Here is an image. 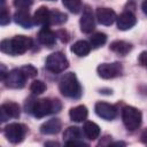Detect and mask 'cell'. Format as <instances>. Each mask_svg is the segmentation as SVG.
I'll list each match as a JSON object with an SVG mask.
<instances>
[{
    "instance_id": "23",
    "label": "cell",
    "mask_w": 147,
    "mask_h": 147,
    "mask_svg": "<svg viewBox=\"0 0 147 147\" xmlns=\"http://www.w3.org/2000/svg\"><path fill=\"white\" fill-rule=\"evenodd\" d=\"M107 41V34L103 32H95L90 37V45L93 48L101 47Z\"/></svg>"
},
{
    "instance_id": "29",
    "label": "cell",
    "mask_w": 147,
    "mask_h": 147,
    "mask_svg": "<svg viewBox=\"0 0 147 147\" xmlns=\"http://www.w3.org/2000/svg\"><path fill=\"white\" fill-rule=\"evenodd\" d=\"M10 22V15L7 11V9L5 7H2L1 9V15H0V24L1 25H6Z\"/></svg>"
},
{
    "instance_id": "16",
    "label": "cell",
    "mask_w": 147,
    "mask_h": 147,
    "mask_svg": "<svg viewBox=\"0 0 147 147\" xmlns=\"http://www.w3.org/2000/svg\"><path fill=\"white\" fill-rule=\"evenodd\" d=\"M14 21L25 29H30L33 24V18H31L28 9H18L14 14Z\"/></svg>"
},
{
    "instance_id": "19",
    "label": "cell",
    "mask_w": 147,
    "mask_h": 147,
    "mask_svg": "<svg viewBox=\"0 0 147 147\" xmlns=\"http://www.w3.org/2000/svg\"><path fill=\"white\" fill-rule=\"evenodd\" d=\"M87 115H88L87 108L83 105L76 106V107L71 108L70 111H69L70 119L74 121V122H84L87 118Z\"/></svg>"
},
{
    "instance_id": "15",
    "label": "cell",
    "mask_w": 147,
    "mask_h": 147,
    "mask_svg": "<svg viewBox=\"0 0 147 147\" xmlns=\"http://www.w3.org/2000/svg\"><path fill=\"white\" fill-rule=\"evenodd\" d=\"M38 41L44 45V46H47V47H52L54 44H55V40H56V34L47 26H42L40 29V31L38 32Z\"/></svg>"
},
{
    "instance_id": "5",
    "label": "cell",
    "mask_w": 147,
    "mask_h": 147,
    "mask_svg": "<svg viewBox=\"0 0 147 147\" xmlns=\"http://www.w3.org/2000/svg\"><path fill=\"white\" fill-rule=\"evenodd\" d=\"M69 65L68 59L61 52L52 53L46 59V69L53 74H60L64 71Z\"/></svg>"
},
{
    "instance_id": "26",
    "label": "cell",
    "mask_w": 147,
    "mask_h": 147,
    "mask_svg": "<svg viewBox=\"0 0 147 147\" xmlns=\"http://www.w3.org/2000/svg\"><path fill=\"white\" fill-rule=\"evenodd\" d=\"M30 91L33 94H41L46 91V84L42 80H33L30 85Z\"/></svg>"
},
{
    "instance_id": "17",
    "label": "cell",
    "mask_w": 147,
    "mask_h": 147,
    "mask_svg": "<svg viewBox=\"0 0 147 147\" xmlns=\"http://www.w3.org/2000/svg\"><path fill=\"white\" fill-rule=\"evenodd\" d=\"M62 123L59 118H52L41 124L40 126V132L42 134H56L61 131Z\"/></svg>"
},
{
    "instance_id": "14",
    "label": "cell",
    "mask_w": 147,
    "mask_h": 147,
    "mask_svg": "<svg viewBox=\"0 0 147 147\" xmlns=\"http://www.w3.org/2000/svg\"><path fill=\"white\" fill-rule=\"evenodd\" d=\"M95 15H96V18H98L99 23H101L102 25H111L117 18V16H116V14L113 9L105 8V7L98 8Z\"/></svg>"
},
{
    "instance_id": "11",
    "label": "cell",
    "mask_w": 147,
    "mask_h": 147,
    "mask_svg": "<svg viewBox=\"0 0 147 147\" xmlns=\"http://www.w3.org/2000/svg\"><path fill=\"white\" fill-rule=\"evenodd\" d=\"M79 25H80V30L84 33H91L95 28L93 13L88 6H85V8L83 9V15L80 17Z\"/></svg>"
},
{
    "instance_id": "24",
    "label": "cell",
    "mask_w": 147,
    "mask_h": 147,
    "mask_svg": "<svg viewBox=\"0 0 147 147\" xmlns=\"http://www.w3.org/2000/svg\"><path fill=\"white\" fill-rule=\"evenodd\" d=\"M63 6L71 13L78 14L82 10V0H62Z\"/></svg>"
},
{
    "instance_id": "10",
    "label": "cell",
    "mask_w": 147,
    "mask_h": 147,
    "mask_svg": "<svg viewBox=\"0 0 147 147\" xmlns=\"http://www.w3.org/2000/svg\"><path fill=\"white\" fill-rule=\"evenodd\" d=\"M94 110L99 117H101L106 121H113L117 116L116 107L110 103H107V102H101V101L96 102L94 106Z\"/></svg>"
},
{
    "instance_id": "6",
    "label": "cell",
    "mask_w": 147,
    "mask_h": 147,
    "mask_svg": "<svg viewBox=\"0 0 147 147\" xmlns=\"http://www.w3.org/2000/svg\"><path fill=\"white\" fill-rule=\"evenodd\" d=\"M28 129L24 124L21 123H10L3 129V134L7 140L11 144H20L25 138Z\"/></svg>"
},
{
    "instance_id": "20",
    "label": "cell",
    "mask_w": 147,
    "mask_h": 147,
    "mask_svg": "<svg viewBox=\"0 0 147 147\" xmlns=\"http://www.w3.org/2000/svg\"><path fill=\"white\" fill-rule=\"evenodd\" d=\"M109 48H110L113 52H115L116 54L124 56V55H126L129 52H131L132 46H131L130 42H126V41H124V40H115V41H113V42L110 44Z\"/></svg>"
},
{
    "instance_id": "4",
    "label": "cell",
    "mask_w": 147,
    "mask_h": 147,
    "mask_svg": "<svg viewBox=\"0 0 147 147\" xmlns=\"http://www.w3.org/2000/svg\"><path fill=\"white\" fill-rule=\"evenodd\" d=\"M122 119H123L125 127L129 131H134L140 126L142 116H141L140 110H138L137 108L126 106L122 110Z\"/></svg>"
},
{
    "instance_id": "1",
    "label": "cell",
    "mask_w": 147,
    "mask_h": 147,
    "mask_svg": "<svg viewBox=\"0 0 147 147\" xmlns=\"http://www.w3.org/2000/svg\"><path fill=\"white\" fill-rule=\"evenodd\" d=\"M62 108V103L59 99H29L25 102V111L33 114L34 117L41 118L49 114L59 113Z\"/></svg>"
},
{
    "instance_id": "31",
    "label": "cell",
    "mask_w": 147,
    "mask_h": 147,
    "mask_svg": "<svg viewBox=\"0 0 147 147\" xmlns=\"http://www.w3.org/2000/svg\"><path fill=\"white\" fill-rule=\"evenodd\" d=\"M56 36H59V37H60V39H61V40H62L63 42H67V41L69 40V37H68V33H67L65 31L63 32V31L61 30V31H59V32H57V34H56Z\"/></svg>"
},
{
    "instance_id": "34",
    "label": "cell",
    "mask_w": 147,
    "mask_h": 147,
    "mask_svg": "<svg viewBox=\"0 0 147 147\" xmlns=\"http://www.w3.org/2000/svg\"><path fill=\"white\" fill-rule=\"evenodd\" d=\"M49 1H54V0H49Z\"/></svg>"
},
{
    "instance_id": "8",
    "label": "cell",
    "mask_w": 147,
    "mask_h": 147,
    "mask_svg": "<svg viewBox=\"0 0 147 147\" xmlns=\"http://www.w3.org/2000/svg\"><path fill=\"white\" fill-rule=\"evenodd\" d=\"M26 76L21 69H14L11 71H8L6 78H5V84L7 87L10 88H22L25 85L26 82Z\"/></svg>"
},
{
    "instance_id": "12",
    "label": "cell",
    "mask_w": 147,
    "mask_h": 147,
    "mask_svg": "<svg viewBox=\"0 0 147 147\" xmlns=\"http://www.w3.org/2000/svg\"><path fill=\"white\" fill-rule=\"evenodd\" d=\"M1 122H6L9 118H18L21 114L20 106L15 102H6L1 106Z\"/></svg>"
},
{
    "instance_id": "28",
    "label": "cell",
    "mask_w": 147,
    "mask_h": 147,
    "mask_svg": "<svg viewBox=\"0 0 147 147\" xmlns=\"http://www.w3.org/2000/svg\"><path fill=\"white\" fill-rule=\"evenodd\" d=\"M13 3L18 9H28L32 5V0H13Z\"/></svg>"
},
{
    "instance_id": "13",
    "label": "cell",
    "mask_w": 147,
    "mask_h": 147,
    "mask_svg": "<svg viewBox=\"0 0 147 147\" xmlns=\"http://www.w3.org/2000/svg\"><path fill=\"white\" fill-rule=\"evenodd\" d=\"M116 22H117V28L122 31H125V30H130L131 28H133L136 25L137 18L133 13L124 11L119 16H117Z\"/></svg>"
},
{
    "instance_id": "21",
    "label": "cell",
    "mask_w": 147,
    "mask_h": 147,
    "mask_svg": "<svg viewBox=\"0 0 147 147\" xmlns=\"http://www.w3.org/2000/svg\"><path fill=\"white\" fill-rule=\"evenodd\" d=\"M83 131H84V134L90 140H95L100 136V127H99V125L96 123H94V122H91V121L85 122Z\"/></svg>"
},
{
    "instance_id": "18",
    "label": "cell",
    "mask_w": 147,
    "mask_h": 147,
    "mask_svg": "<svg viewBox=\"0 0 147 147\" xmlns=\"http://www.w3.org/2000/svg\"><path fill=\"white\" fill-rule=\"evenodd\" d=\"M49 17H51V10L47 7L41 6L36 10L32 18H33V23L36 24L47 25L49 24Z\"/></svg>"
},
{
    "instance_id": "9",
    "label": "cell",
    "mask_w": 147,
    "mask_h": 147,
    "mask_svg": "<svg viewBox=\"0 0 147 147\" xmlns=\"http://www.w3.org/2000/svg\"><path fill=\"white\" fill-rule=\"evenodd\" d=\"M63 141L68 146H87L82 141V131L77 126H69L63 133Z\"/></svg>"
},
{
    "instance_id": "30",
    "label": "cell",
    "mask_w": 147,
    "mask_h": 147,
    "mask_svg": "<svg viewBox=\"0 0 147 147\" xmlns=\"http://www.w3.org/2000/svg\"><path fill=\"white\" fill-rule=\"evenodd\" d=\"M138 61H139V63H140L141 65H144V67L147 68V52H146V51L140 53V55H139V57H138Z\"/></svg>"
},
{
    "instance_id": "3",
    "label": "cell",
    "mask_w": 147,
    "mask_h": 147,
    "mask_svg": "<svg viewBox=\"0 0 147 147\" xmlns=\"http://www.w3.org/2000/svg\"><path fill=\"white\" fill-rule=\"evenodd\" d=\"M59 88L62 95L70 99H79L82 96V86L74 72L64 74L59 83Z\"/></svg>"
},
{
    "instance_id": "32",
    "label": "cell",
    "mask_w": 147,
    "mask_h": 147,
    "mask_svg": "<svg viewBox=\"0 0 147 147\" xmlns=\"http://www.w3.org/2000/svg\"><path fill=\"white\" fill-rule=\"evenodd\" d=\"M141 141L144 142V144H147V129L142 132V134H141Z\"/></svg>"
},
{
    "instance_id": "2",
    "label": "cell",
    "mask_w": 147,
    "mask_h": 147,
    "mask_svg": "<svg viewBox=\"0 0 147 147\" xmlns=\"http://www.w3.org/2000/svg\"><path fill=\"white\" fill-rule=\"evenodd\" d=\"M32 46V39L26 36H15L11 39H3L0 44L1 52L8 55H21L24 54Z\"/></svg>"
},
{
    "instance_id": "35",
    "label": "cell",
    "mask_w": 147,
    "mask_h": 147,
    "mask_svg": "<svg viewBox=\"0 0 147 147\" xmlns=\"http://www.w3.org/2000/svg\"><path fill=\"white\" fill-rule=\"evenodd\" d=\"M2 1H3V0H2Z\"/></svg>"
},
{
    "instance_id": "27",
    "label": "cell",
    "mask_w": 147,
    "mask_h": 147,
    "mask_svg": "<svg viewBox=\"0 0 147 147\" xmlns=\"http://www.w3.org/2000/svg\"><path fill=\"white\" fill-rule=\"evenodd\" d=\"M20 69L24 72V75H25L28 78H33V77H36V76H37V74H38L37 69H36L33 65H31V64L23 65V67H22V68H20Z\"/></svg>"
},
{
    "instance_id": "22",
    "label": "cell",
    "mask_w": 147,
    "mask_h": 147,
    "mask_svg": "<svg viewBox=\"0 0 147 147\" xmlns=\"http://www.w3.org/2000/svg\"><path fill=\"white\" fill-rule=\"evenodd\" d=\"M71 52L77 56H86L91 52V45L85 40H78L72 45Z\"/></svg>"
},
{
    "instance_id": "25",
    "label": "cell",
    "mask_w": 147,
    "mask_h": 147,
    "mask_svg": "<svg viewBox=\"0 0 147 147\" xmlns=\"http://www.w3.org/2000/svg\"><path fill=\"white\" fill-rule=\"evenodd\" d=\"M67 15L64 13H61L59 10H51V17H49V24H62L67 21Z\"/></svg>"
},
{
    "instance_id": "7",
    "label": "cell",
    "mask_w": 147,
    "mask_h": 147,
    "mask_svg": "<svg viewBox=\"0 0 147 147\" xmlns=\"http://www.w3.org/2000/svg\"><path fill=\"white\" fill-rule=\"evenodd\" d=\"M98 75L103 79H111L115 77H118L122 75L123 67L119 62H113V63H101L96 68Z\"/></svg>"
},
{
    "instance_id": "33",
    "label": "cell",
    "mask_w": 147,
    "mask_h": 147,
    "mask_svg": "<svg viewBox=\"0 0 147 147\" xmlns=\"http://www.w3.org/2000/svg\"><path fill=\"white\" fill-rule=\"evenodd\" d=\"M141 8H142V11L145 13V15H147V0H145V1L142 2Z\"/></svg>"
}]
</instances>
